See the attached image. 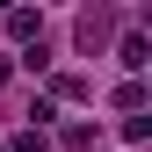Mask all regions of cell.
Segmentation results:
<instances>
[{
  "label": "cell",
  "mask_w": 152,
  "mask_h": 152,
  "mask_svg": "<svg viewBox=\"0 0 152 152\" xmlns=\"http://www.w3.org/2000/svg\"><path fill=\"white\" fill-rule=\"evenodd\" d=\"M102 36H109V7H94V15H80V44L94 51V44H102Z\"/></svg>",
  "instance_id": "1"
},
{
  "label": "cell",
  "mask_w": 152,
  "mask_h": 152,
  "mask_svg": "<svg viewBox=\"0 0 152 152\" xmlns=\"http://www.w3.org/2000/svg\"><path fill=\"white\" fill-rule=\"evenodd\" d=\"M36 29H44V15H29V7H15V15H7V36H36Z\"/></svg>",
  "instance_id": "2"
},
{
  "label": "cell",
  "mask_w": 152,
  "mask_h": 152,
  "mask_svg": "<svg viewBox=\"0 0 152 152\" xmlns=\"http://www.w3.org/2000/svg\"><path fill=\"white\" fill-rule=\"evenodd\" d=\"M145 58H152V44H145V36H123V65H130V72H138Z\"/></svg>",
  "instance_id": "3"
},
{
  "label": "cell",
  "mask_w": 152,
  "mask_h": 152,
  "mask_svg": "<svg viewBox=\"0 0 152 152\" xmlns=\"http://www.w3.org/2000/svg\"><path fill=\"white\" fill-rule=\"evenodd\" d=\"M15 152H44V130H22V138H15Z\"/></svg>",
  "instance_id": "4"
}]
</instances>
